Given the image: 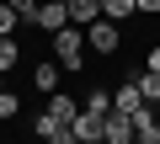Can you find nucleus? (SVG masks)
<instances>
[{
  "label": "nucleus",
  "instance_id": "a211bd4d",
  "mask_svg": "<svg viewBox=\"0 0 160 144\" xmlns=\"http://www.w3.org/2000/svg\"><path fill=\"white\" fill-rule=\"evenodd\" d=\"M11 6H16V11H22V16H27V22H32V11H38V6H43V0H11Z\"/></svg>",
  "mask_w": 160,
  "mask_h": 144
},
{
  "label": "nucleus",
  "instance_id": "423d86ee",
  "mask_svg": "<svg viewBox=\"0 0 160 144\" xmlns=\"http://www.w3.org/2000/svg\"><path fill=\"white\" fill-rule=\"evenodd\" d=\"M133 139H149V144H160V112H155L149 102L133 112Z\"/></svg>",
  "mask_w": 160,
  "mask_h": 144
},
{
  "label": "nucleus",
  "instance_id": "4468645a",
  "mask_svg": "<svg viewBox=\"0 0 160 144\" xmlns=\"http://www.w3.org/2000/svg\"><path fill=\"white\" fill-rule=\"evenodd\" d=\"M80 107H86V112H102V117H107V112H112V96L96 86V91H86V102H80Z\"/></svg>",
  "mask_w": 160,
  "mask_h": 144
},
{
  "label": "nucleus",
  "instance_id": "1a4fd4ad",
  "mask_svg": "<svg viewBox=\"0 0 160 144\" xmlns=\"http://www.w3.org/2000/svg\"><path fill=\"white\" fill-rule=\"evenodd\" d=\"M112 107H118V112H139V107H144V96H139V86H133V80H128V86H118V96H112Z\"/></svg>",
  "mask_w": 160,
  "mask_h": 144
},
{
  "label": "nucleus",
  "instance_id": "aec40b11",
  "mask_svg": "<svg viewBox=\"0 0 160 144\" xmlns=\"http://www.w3.org/2000/svg\"><path fill=\"white\" fill-rule=\"evenodd\" d=\"M144 64H149V69H155V75H160V43L149 48V59H144Z\"/></svg>",
  "mask_w": 160,
  "mask_h": 144
},
{
  "label": "nucleus",
  "instance_id": "4be33fe9",
  "mask_svg": "<svg viewBox=\"0 0 160 144\" xmlns=\"http://www.w3.org/2000/svg\"><path fill=\"white\" fill-rule=\"evenodd\" d=\"M128 144H149V139H128Z\"/></svg>",
  "mask_w": 160,
  "mask_h": 144
},
{
  "label": "nucleus",
  "instance_id": "6e6552de",
  "mask_svg": "<svg viewBox=\"0 0 160 144\" xmlns=\"http://www.w3.org/2000/svg\"><path fill=\"white\" fill-rule=\"evenodd\" d=\"M32 86H38L43 96H53V86H59V64H32Z\"/></svg>",
  "mask_w": 160,
  "mask_h": 144
},
{
  "label": "nucleus",
  "instance_id": "f8f14e48",
  "mask_svg": "<svg viewBox=\"0 0 160 144\" xmlns=\"http://www.w3.org/2000/svg\"><path fill=\"white\" fill-rule=\"evenodd\" d=\"M22 22H27V16H22L16 6H11V0H0V37H11V32H16Z\"/></svg>",
  "mask_w": 160,
  "mask_h": 144
},
{
  "label": "nucleus",
  "instance_id": "39448f33",
  "mask_svg": "<svg viewBox=\"0 0 160 144\" xmlns=\"http://www.w3.org/2000/svg\"><path fill=\"white\" fill-rule=\"evenodd\" d=\"M69 128H75V139H80V144H102V112H86V107H80Z\"/></svg>",
  "mask_w": 160,
  "mask_h": 144
},
{
  "label": "nucleus",
  "instance_id": "dca6fc26",
  "mask_svg": "<svg viewBox=\"0 0 160 144\" xmlns=\"http://www.w3.org/2000/svg\"><path fill=\"white\" fill-rule=\"evenodd\" d=\"M22 112V96L16 91H0V117H16Z\"/></svg>",
  "mask_w": 160,
  "mask_h": 144
},
{
  "label": "nucleus",
  "instance_id": "f257e3e1",
  "mask_svg": "<svg viewBox=\"0 0 160 144\" xmlns=\"http://www.w3.org/2000/svg\"><path fill=\"white\" fill-rule=\"evenodd\" d=\"M53 64L59 69H80V64H86V27H59L53 32Z\"/></svg>",
  "mask_w": 160,
  "mask_h": 144
},
{
  "label": "nucleus",
  "instance_id": "ddd939ff",
  "mask_svg": "<svg viewBox=\"0 0 160 144\" xmlns=\"http://www.w3.org/2000/svg\"><path fill=\"white\" fill-rule=\"evenodd\" d=\"M102 16H107V22H112V16L123 22V16H139V6H133V0H102Z\"/></svg>",
  "mask_w": 160,
  "mask_h": 144
},
{
  "label": "nucleus",
  "instance_id": "412c9836",
  "mask_svg": "<svg viewBox=\"0 0 160 144\" xmlns=\"http://www.w3.org/2000/svg\"><path fill=\"white\" fill-rule=\"evenodd\" d=\"M0 91H6V69H0Z\"/></svg>",
  "mask_w": 160,
  "mask_h": 144
},
{
  "label": "nucleus",
  "instance_id": "f3484780",
  "mask_svg": "<svg viewBox=\"0 0 160 144\" xmlns=\"http://www.w3.org/2000/svg\"><path fill=\"white\" fill-rule=\"evenodd\" d=\"M43 144H80V139H75V128H69V123H64V128H53V133H48V139H43Z\"/></svg>",
  "mask_w": 160,
  "mask_h": 144
},
{
  "label": "nucleus",
  "instance_id": "7ed1b4c3",
  "mask_svg": "<svg viewBox=\"0 0 160 144\" xmlns=\"http://www.w3.org/2000/svg\"><path fill=\"white\" fill-rule=\"evenodd\" d=\"M32 27H38V32H48V37H53V32H59V27H69V6H64V0H43V6H38V11H32Z\"/></svg>",
  "mask_w": 160,
  "mask_h": 144
},
{
  "label": "nucleus",
  "instance_id": "9b49d317",
  "mask_svg": "<svg viewBox=\"0 0 160 144\" xmlns=\"http://www.w3.org/2000/svg\"><path fill=\"white\" fill-rule=\"evenodd\" d=\"M133 86H139V96H144L149 107H160V75H155V69H144V75H139Z\"/></svg>",
  "mask_w": 160,
  "mask_h": 144
},
{
  "label": "nucleus",
  "instance_id": "2eb2a0df",
  "mask_svg": "<svg viewBox=\"0 0 160 144\" xmlns=\"http://www.w3.org/2000/svg\"><path fill=\"white\" fill-rule=\"evenodd\" d=\"M16 59H22V48H16V37H0V69H16Z\"/></svg>",
  "mask_w": 160,
  "mask_h": 144
},
{
  "label": "nucleus",
  "instance_id": "20e7f679",
  "mask_svg": "<svg viewBox=\"0 0 160 144\" xmlns=\"http://www.w3.org/2000/svg\"><path fill=\"white\" fill-rule=\"evenodd\" d=\"M128 139H133V112H118L112 107L102 117V144H128Z\"/></svg>",
  "mask_w": 160,
  "mask_h": 144
},
{
  "label": "nucleus",
  "instance_id": "9d476101",
  "mask_svg": "<svg viewBox=\"0 0 160 144\" xmlns=\"http://www.w3.org/2000/svg\"><path fill=\"white\" fill-rule=\"evenodd\" d=\"M48 112H53L59 123H75V112H80V102H75V96H59V91H53V96H48Z\"/></svg>",
  "mask_w": 160,
  "mask_h": 144
},
{
  "label": "nucleus",
  "instance_id": "f03ea898",
  "mask_svg": "<svg viewBox=\"0 0 160 144\" xmlns=\"http://www.w3.org/2000/svg\"><path fill=\"white\" fill-rule=\"evenodd\" d=\"M86 48H91V53H118V48H123V32H118V22L96 16V22L86 27Z\"/></svg>",
  "mask_w": 160,
  "mask_h": 144
},
{
  "label": "nucleus",
  "instance_id": "0eeeda50",
  "mask_svg": "<svg viewBox=\"0 0 160 144\" xmlns=\"http://www.w3.org/2000/svg\"><path fill=\"white\" fill-rule=\"evenodd\" d=\"M96 16H102V0H69V22L75 27H91Z\"/></svg>",
  "mask_w": 160,
  "mask_h": 144
},
{
  "label": "nucleus",
  "instance_id": "6ab92c4d",
  "mask_svg": "<svg viewBox=\"0 0 160 144\" xmlns=\"http://www.w3.org/2000/svg\"><path fill=\"white\" fill-rule=\"evenodd\" d=\"M139 6V16H160V0H133Z\"/></svg>",
  "mask_w": 160,
  "mask_h": 144
}]
</instances>
